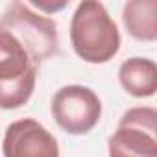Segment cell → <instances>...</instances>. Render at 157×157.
Instances as JSON below:
<instances>
[{
  "label": "cell",
  "instance_id": "cell-1",
  "mask_svg": "<svg viewBox=\"0 0 157 157\" xmlns=\"http://www.w3.org/2000/svg\"><path fill=\"white\" fill-rule=\"evenodd\" d=\"M70 43L76 56L91 65H104L118 54L120 32L102 2L78 4L70 21Z\"/></svg>",
  "mask_w": 157,
  "mask_h": 157
},
{
  "label": "cell",
  "instance_id": "cell-2",
  "mask_svg": "<svg viewBox=\"0 0 157 157\" xmlns=\"http://www.w3.org/2000/svg\"><path fill=\"white\" fill-rule=\"evenodd\" d=\"M0 30L11 33L22 44L33 65H39L59 50L56 21L35 13L24 2H11L6 8L0 17Z\"/></svg>",
  "mask_w": 157,
  "mask_h": 157
},
{
  "label": "cell",
  "instance_id": "cell-3",
  "mask_svg": "<svg viewBox=\"0 0 157 157\" xmlns=\"http://www.w3.org/2000/svg\"><path fill=\"white\" fill-rule=\"evenodd\" d=\"M109 157H157V111L131 107L107 139Z\"/></svg>",
  "mask_w": 157,
  "mask_h": 157
},
{
  "label": "cell",
  "instance_id": "cell-4",
  "mask_svg": "<svg viewBox=\"0 0 157 157\" xmlns=\"http://www.w3.org/2000/svg\"><path fill=\"white\" fill-rule=\"evenodd\" d=\"M50 111L63 131L85 135L100 122L102 102L98 94L85 85H65L54 94Z\"/></svg>",
  "mask_w": 157,
  "mask_h": 157
},
{
  "label": "cell",
  "instance_id": "cell-5",
  "mask_svg": "<svg viewBox=\"0 0 157 157\" xmlns=\"http://www.w3.org/2000/svg\"><path fill=\"white\" fill-rule=\"evenodd\" d=\"M2 153L4 157H59V144L43 124L22 118L6 128Z\"/></svg>",
  "mask_w": 157,
  "mask_h": 157
},
{
  "label": "cell",
  "instance_id": "cell-6",
  "mask_svg": "<svg viewBox=\"0 0 157 157\" xmlns=\"http://www.w3.org/2000/svg\"><path fill=\"white\" fill-rule=\"evenodd\" d=\"M122 89L135 98H150L157 91V65L148 57H129L118 68Z\"/></svg>",
  "mask_w": 157,
  "mask_h": 157
},
{
  "label": "cell",
  "instance_id": "cell-7",
  "mask_svg": "<svg viewBox=\"0 0 157 157\" xmlns=\"http://www.w3.org/2000/svg\"><path fill=\"white\" fill-rule=\"evenodd\" d=\"M122 21L128 33L144 43L157 39V2L155 0H131L124 4Z\"/></svg>",
  "mask_w": 157,
  "mask_h": 157
},
{
  "label": "cell",
  "instance_id": "cell-8",
  "mask_svg": "<svg viewBox=\"0 0 157 157\" xmlns=\"http://www.w3.org/2000/svg\"><path fill=\"white\" fill-rule=\"evenodd\" d=\"M35 67L22 44L11 33L0 30V83L15 82Z\"/></svg>",
  "mask_w": 157,
  "mask_h": 157
},
{
  "label": "cell",
  "instance_id": "cell-9",
  "mask_svg": "<svg viewBox=\"0 0 157 157\" xmlns=\"http://www.w3.org/2000/svg\"><path fill=\"white\" fill-rule=\"evenodd\" d=\"M37 82V67L15 82L0 83V109H17L22 107L33 94Z\"/></svg>",
  "mask_w": 157,
  "mask_h": 157
},
{
  "label": "cell",
  "instance_id": "cell-10",
  "mask_svg": "<svg viewBox=\"0 0 157 157\" xmlns=\"http://www.w3.org/2000/svg\"><path fill=\"white\" fill-rule=\"evenodd\" d=\"M39 6V10H46V11H56V10H63L67 4L63 2V4H57V6H46V4H37Z\"/></svg>",
  "mask_w": 157,
  "mask_h": 157
}]
</instances>
